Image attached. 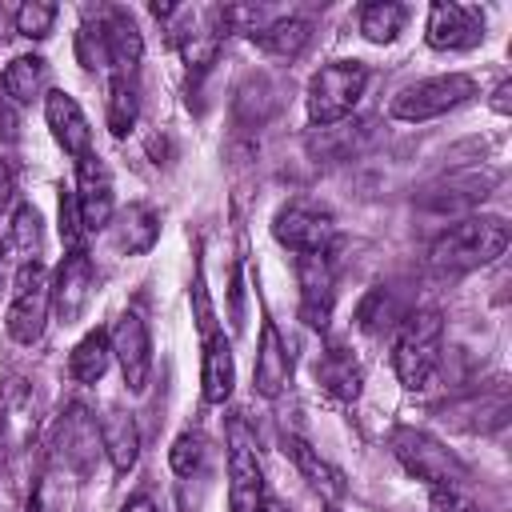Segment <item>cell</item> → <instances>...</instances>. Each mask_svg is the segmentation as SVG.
I'll return each instance as SVG.
<instances>
[{
	"label": "cell",
	"mask_w": 512,
	"mask_h": 512,
	"mask_svg": "<svg viewBox=\"0 0 512 512\" xmlns=\"http://www.w3.org/2000/svg\"><path fill=\"white\" fill-rule=\"evenodd\" d=\"M508 248V220L504 216H468L456 220L432 244V264L440 272H472L504 256Z\"/></svg>",
	"instance_id": "cell-1"
},
{
	"label": "cell",
	"mask_w": 512,
	"mask_h": 512,
	"mask_svg": "<svg viewBox=\"0 0 512 512\" xmlns=\"http://www.w3.org/2000/svg\"><path fill=\"white\" fill-rule=\"evenodd\" d=\"M392 452H396V460H400L416 480L432 484V492H436V488L460 492L464 480H468V468L460 464V456H456L452 448H444L436 436L420 432V428H396V432H392Z\"/></svg>",
	"instance_id": "cell-2"
},
{
	"label": "cell",
	"mask_w": 512,
	"mask_h": 512,
	"mask_svg": "<svg viewBox=\"0 0 512 512\" xmlns=\"http://www.w3.org/2000/svg\"><path fill=\"white\" fill-rule=\"evenodd\" d=\"M392 364H396V376L404 388L420 392L432 384L436 368H440V312L424 308V312H412L396 336V352H392Z\"/></svg>",
	"instance_id": "cell-3"
},
{
	"label": "cell",
	"mask_w": 512,
	"mask_h": 512,
	"mask_svg": "<svg viewBox=\"0 0 512 512\" xmlns=\"http://www.w3.org/2000/svg\"><path fill=\"white\" fill-rule=\"evenodd\" d=\"M368 84V68L360 60H332L308 80V116L312 124L344 120Z\"/></svg>",
	"instance_id": "cell-4"
},
{
	"label": "cell",
	"mask_w": 512,
	"mask_h": 512,
	"mask_svg": "<svg viewBox=\"0 0 512 512\" xmlns=\"http://www.w3.org/2000/svg\"><path fill=\"white\" fill-rule=\"evenodd\" d=\"M472 96H476V80L464 76V72H448V76H428V80H416V84L400 88L392 96L388 112L396 120L420 124V120H432V116H444V112L460 108Z\"/></svg>",
	"instance_id": "cell-5"
},
{
	"label": "cell",
	"mask_w": 512,
	"mask_h": 512,
	"mask_svg": "<svg viewBox=\"0 0 512 512\" xmlns=\"http://www.w3.org/2000/svg\"><path fill=\"white\" fill-rule=\"evenodd\" d=\"M48 304H52V284L40 260H24L12 284V304L4 316V328L16 344H36L44 336V320H48Z\"/></svg>",
	"instance_id": "cell-6"
},
{
	"label": "cell",
	"mask_w": 512,
	"mask_h": 512,
	"mask_svg": "<svg viewBox=\"0 0 512 512\" xmlns=\"http://www.w3.org/2000/svg\"><path fill=\"white\" fill-rule=\"evenodd\" d=\"M264 504V472L256 460V444L244 420L228 428V508L232 512H260Z\"/></svg>",
	"instance_id": "cell-7"
},
{
	"label": "cell",
	"mask_w": 512,
	"mask_h": 512,
	"mask_svg": "<svg viewBox=\"0 0 512 512\" xmlns=\"http://www.w3.org/2000/svg\"><path fill=\"white\" fill-rule=\"evenodd\" d=\"M272 236L284 248H292L296 256H304V252H328V244L336 236V224L316 204H284L272 216Z\"/></svg>",
	"instance_id": "cell-8"
},
{
	"label": "cell",
	"mask_w": 512,
	"mask_h": 512,
	"mask_svg": "<svg viewBox=\"0 0 512 512\" xmlns=\"http://www.w3.org/2000/svg\"><path fill=\"white\" fill-rule=\"evenodd\" d=\"M296 280H300V320L308 328H328L332 300H336V272L328 252H304L296 256Z\"/></svg>",
	"instance_id": "cell-9"
},
{
	"label": "cell",
	"mask_w": 512,
	"mask_h": 512,
	"mask_svg": "<svg viewBox=\"0 0 512 512\" xmlns=\"http://www.w3.org/2000/svg\"><path fill=\"white\" fill-rule=\"evenodd\" d=\"M484 36V16L476 8L464 4H432L428 8V24H424V40L436 52H464L476 48Z\"/></svg>",
	"instance_id": "cell-10"
},
{
	"label": "cell",
	"mask_w": 512,
	"mask_h": 512,
	"mask_svg": "<svg viewBox=\"0 0 512 512\" xmlns=\"http://www.w3.org/2000/svg\"><path fill=\"white\" fill-rule=\"evenodd\" d=\"M100 452H104V444H100L96 420H92L84 408H72V412L60 420V432H56V464H60L68 476H92Z\"/></svg>",
	"instance_id": "cell-11"
},
{
	"label": "cell",
	"mask_w": 512,
	"mask_h": 512,
	"mask_svg": "<svg viewBox=\"0 0 512 512\" xmlns=\"http://www.w3.org/2000/svg\"><path fill=\"white\" fill-rule=\"evenodd\" d=\"M76 208L84 232H100L112 224V176L96 152L76 160Z\"/></svg>",
	"instance_id": "cell-12"
},
{
	"label": "cell",
	"mask_w": 512,
	"mask_h": 512,
	"mask_svg": "<svg viewBox=\"0 0 512 512\" xmlns=\"http://www.w3.org/2000/svg\"><path fill=\"white\" fill-rule=\"evenodd\" d=\"M108 344H112V356L120 360V372H124V384L132 392H140L148 384V368H152V340H148V328L136 312H124L116 320V328L108 332Z\"/></svg>",
	"instance_id": "cell-13"
},
{
	"label": "cell",
	"mask_w": 512,
	"mask_h": 512,
	"mask_svg": "<svg viewBox=\"0 0 512 512\" xmlns=\"http://www.w3.org/2000/svg\"><path fill=\"white\" fill-rule=\"evenodd\" d=\"M92 296V256L84 248H68L56 284H52V308L60 316V324H76L84 304Z\"/></svg>",
	"instance_id": "cell-14"
},
{
	"label": "cell",
	"mask_w": 512,
	"mask_h": 512,
	"mask_svg": "<svg viewBox=\"0 0 512 512\" xmlns=\"http://www.w3.org/2000/svg\"><path fill=\"white\" fill-rule=\"evenodd\" d=\"M96 28H100V40H104V60H108L112 76H132V68L144 56V36H140L136 20L124 8H112Z\"/></svg>",
	"instance_id": "cell-15"
},
{
	"label": "cell",
	"mask_w": 512,
	"mask_h": 512,
	"mask_svg": "<svg viewBox=\"0 0 512 512\" xmlns=\"http://www.w3.org/2000/svg\"><path fill=\"white\" fill-rule=\"evenodd\" d=\"M44 116H48V128L56 136V144L68 152V156H88L92 152V128L80 112V104L68 96V92H48L44 96Z\"/></svg>",
	"instance_id": "cell-16"
},
{
	"label": "cell",
	"mask_w": 512,
	"mask_h": 512,
	"mask_svg": "<svg viewBox=\"0 0 512 512\" xmlns=\"http://www.w3.org/2000/svg\"><path fill=\"white\" fill-rule=\"evenodd\" d=\"M292 376V360H288V348H284V336L276 332L272 320L260 324V344H256V364H252V384L260 396H280L284 384Z\"/></svg>",
	"instance_id": "cell-17"
},
{
	"label": "cell",
	"mask_w": 512,
	"mask_h": 512,
	"mask_svg": "<svg viewBox=\"0 0 512 512\" xmlns=\"http://www.w3.org/2000/svg\"><path fill=\"white\" fill-rule=\"evenodd\" d=\"M200 384L208 404H224L236 384V364H232V344L224 332H204V364H200Z\"/></svg>",
	"instance_id": "cell-18"
},
{
	"label": "cell",
	"mask_w": 512,
	"mask_h": 512,
	"mask_svg": "<svg viewBox=\"0 0 512 512\" xmlns=\"http://www.w3.org/2000/svg\"><path fill=\"white\" fill-rule=\"evenodd\" d=\"M100 444H104L112 468H116V472H128V468L136 464V456H140L136 420H132L128 412H120V408H108L104 420H100Z\"/></svg>",
	"instance_id": "cell-19"
},
{
	"label": "cell",
	"mask_w": 512,
	"mask_h": 512,
	"mask_svg": "<svg viewBox=\"0 0 512 512\" xmlns=\"http://www.w3.org/2000/svg\"><path fill=\"white\" fill-rule=\"evenodd\" d=\"M284 452H288V460L296 464V472H300L320 496H328V500L344 496V480H340V472H336L328 460H320V452H316L312 444H304L300 436H284Z\"/></svg>",
	"instance_id": "cell-20"
},
{
	"label": "cell",
	"mask_w": 512,
	"mask_h": 512,
	"mask_svg": "<svg viewBox=\"0 0 512 512\" xmlns=\"http://www.w3.org/2000/svg\"><path fill=\"white\" fill-rule=\"evenodd\" d=\"M32 432V396L20 380H12L4 392H0V444H12L20 448Z\"/></svg>",
	"instance_id": "cell-21"
},
{
	"label": "cell",
	"mask_w": 512,
	"mask_h": 512,
	"mask_svg": "<svg viewBox=\"0 0 512 512\" xmlns=\"http://www.w3.org/2000/svg\"><path fill=\"white\" fill-rule=\"evenodd\" d=\"M156 236H160V216L148 204H128V212H120V220H116L120 252L140 256V252H148L156 244Z\"/></svg>",
	"instance_id": "cell-22"
},
{
	"label": "cell",
	"mask_w": 512,
	"mask_h": 512,
	"mask_svg": "<svg viewBox=\"0 0 512 512\" xmlns=\"http://www.w3.org/2000/svg\"><path fill=\"white\" fill-rule=\"evenodd\" d=\"M316 380L324 384V392L340 396V400H356L360 396V364L352 360L348 348H328L316 364Z\"/></svg>",
	"instance_id": "cell-23"
},
{
	"label": "cell",
	"mask_w": 512,
	"mask_h": 512,
	"mask_svg": "<svg viewBox=\"0 0 512 512\" xmlns=\"http://www.w3.org/2000/svg\"><path fill=\"white\" fill-rule=\"evenodd\" d=\"M48 84V64L40 56H16L8 68H4V92L16 100V104H32Z\"/></svg>",
	"instance_id": "cell-24"
},
{
	"label": "cell",
	"mask_w": 512,
	"mask_h": 512,
	"mask_svg": "<svg viewBox=\"0 0 512 512\" xmlns=\"http://www.w3.org/2000/svg\"><path fill=\"white\" fill-rule=\"evenodd\" d=\"M108 360H112L108 336H104V332H88V336L72 348L68 372H72V380H80V384H96V380L108 372Z\"/></svg>",
	"instance_id": "cell-25"
},
{
	"label": "cell",
	"mask_w": 512,
	"mask_h": 512,
	"mask_svg": "<svg viewBox=\"0 0 512 512\" xmlns=\"http://www.w3.org/2000/svg\"><path fill=\"white\" fill-rule=\"evenodd\" d=\"M308 20H300V16H288V20H272L268 28H256L252 32V40L264 48V52H272V56H296L304 44H308Z\"/></svg>",
	"instance_id": "cell-26"
},
{
	"label": "cell",
	"mask_w": 512,
	"mask_h": 512,
	"mask_svg": "<svg viewBox=\"0 0 512 512\" xmlns=\"http://www.w3.org/2000/svg\"><path fill=\"white\" fill-rule=\"evenodd\" d=\"M404 4H392V0H376V4H364L360 8V32L364 40L372 44H392L396 32L404 28Z\"/></svg>",
	"instance_id": "cell-27"
},
{
	"label": "cell",
	"mask_w": 512,
	"mask_h": 512,
	"mask_svg": "<svg viewBox=\"0 0 512 512\" xmlns=\"http://www.w3.org/2000/svg\"><path fill=\"white\" fill-rule=\"evenodd\" d=\"M136 108H140V100H136L132 76H112L108 80V128H112V136H124L136 124Z\"/></svg>",
	"instance_id": "cell-28"
},
{
	"label": "cell",
	"mask_w": 512,
	"mask_h": 512,
	"mask_svg": "<svg viewBox=\"0 0 512 512\" xmlns=\"http://www.w3.org/2000/svg\"><path fill=\"white\" fill-rule=\"evenodd\" d=\"M68 504V472L60 464L44 468L40 480L32 484V496H28V512H64Z\"/></svg>",
	"instance_id": "cell-29"
},
{
	"label": "cell",
	"mask_w": 512,
	"mask_h": 512,
	"mask_svg": "<svg viewBox=\"0 0 512 512\" xmlns=\"http://www.w3.org/2000/svg\"><path fill=\"white\" fill-rule=\"evenodd\" d=\"M168 464H172L176 476L200 472V464H204V436L200 432H180L172 440V448H168Z\"/></svg>",
	"instance_id": "cell-30"
},
{
	"label": "cell",
	"mask_w": 512,
	"mask_h": 512,
	"mask_svg": "<svg viewBox=\"0 0 512 512\" xmlns=\"http://www.w3.org/2000/svg\"><path fill=\"white\" fill-rule=\"evenodd\" d=\"M52 24H56V4L28 0V4H20V12H16V32L28 36V40H44V36L52 32Z\"/></svg>",
	"instance_id": "cell-31"
},
{
	"label": "cell",
	"mask_w": 512,
	"mask_h": 512,
	"mask_svg": "<svg viewBox=\"0 0 512 512\" xmlns=\"http://www.w3.org/2000/svg\"><path fill=\"white\" fill-rule=\"evenodd\" d=\"M12 244L32 260L40 252V212L32 204H20L12 216Z\"/></svg>",
	"instance_id": "cell-32"
},
{
	"label": "cell",
	"mask_w": 512,
	"mask_h": 512,
	"mask_svg": "<svg viewBox=\"0 0 512 512\" xmlns=\"http://www.w3.org/2000/svg\"><path fill=\"white\" fill-rule=\"evenodd\" d=\"M80 236H84V224H80L76 192H64V196H60V240H64L68 248H80Z\"/></svg>",
	"instance_id": "cell-33"
},
{
	"label": "cell",
	"mask_w": 512,
	"mask_h": 512,
	"mask_svg": "<svg viewBox=\"0 0 512 512\" xmlns=\"http://www.w3.org/2000/svg\"><path fill=\"white\" fill-rule=\"evenodd\" d=\"M428 512H480L464 492H444V488H436L432 492V500H428Z\"/></svg>",
	"instance_id": "cell-34"
},
{
	"label": "cell",
	"mask_w": 512,
	"mask_h": 512,
	"mask_svg": "<svg viewBox=\"0 0 512 512\" xmlns=\"http://www.w3.org/2000/svg\"><path fill=\"white\" fill-rule=\"evenodd\" d=\"M120 512H156V504H152L148 496H132V500L120 508Z\"/></svg>",
	"instance_id": "cell-35"
},
{
	"label": "cell",
	"mask_w": 512,
	"mask_h": 512,
	"mask_svg": "<svg viewBox=\"0 0 512 512\" xmlns=\"http://www.w3.org/2000/svg\"><path fill=\"white\" fill-rule=\"evenodd\" d=\"M508 92H512V84L504 80V84L496 88V100H492V108H496V112H508Z\"/></svg>",
	"instance_id": "cell-36"
},
{
	"label": "cell",
	"mask_w": 512,
	"mask_h": 512,
	"mask_svg": "<svg viewBox=\"0 0 512 512\" xmlns=\"http://www.w3.org/2000/svg\"><path fill=\"white\" fill-rule=\"evenodd\" d=\"M328 512H336V508H328Z\"/></svg>",
	"instance_id": "cell-37"
}]
</instances>
